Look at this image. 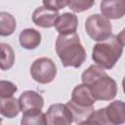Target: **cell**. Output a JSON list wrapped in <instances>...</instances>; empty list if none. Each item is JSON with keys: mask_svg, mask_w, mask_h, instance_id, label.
<instances>
[{"mask_svg": "<svg viewBox=\"0 0 125 125\" xmlns=\"http://www.w3.org/2000/svg\"><path fill=\"white\" fill-rule=\"evenodd\" d=\"M81 80L90 89L96 101H111L117 94V85L114 79L97 64H92L84 70Z\"/></svg>", "mask_w": 125, "mask_h": 125, "instance_id": "6da1fadb", "label": "cell"}, {"mask_svg": "<svg viewBox=\"0 0 125 125\" xmlns=\"http://www.w3.org/2000/svg\"><path fill=\"white\" fill-rule=\"evenodd\" d=\"M56 52L64 67H80L87 55L76 32L59 34L56 40Z\"/></svg>", "mask_w": 125, "mask_h": 125, "instance_id": "7a4b0ae2", "label": "cell"}, {"mask_svg": "<svg viewBox=\"0 0 125 125\" xmlns=\"http://www.w3.org/2000/svg\"><path fill=\"white\" fill-rule=\"evenodd\" d=\"M123 31L119 35H110L107 39L95 44L92 50V60L104 69L112 68L123 53Z\"/></svg>", "mask_w": 125, "mask_h": 125, "instance_id": "3957f363", "label": "cell"}, {"mask_svg": "<svg viewBox=\"0 0 125 125\" xmlns=\"http://www.w3.org/2000/svg\"><path fill=\"white\" fill-rule=\"evenodd\" d=\"M85 30L89 37L94 41H104L112 34L110 21L100 14H94L87 18Z\"/></svg>", "mask_w": 125, "mask_h": 125, "instance_id": "277c9868", "label": "cell"}, {"mask_svg": "<svg viewBox=\"0 0 125 125\" xmlns=\"http://www.w3.org/2000/svg\"><path fill=\"white\" fill-rule=\"evenodd\" d=\"M32 79L40 84H48L57 76V65L50 58H39L30 66Z\"/></svg>", "mask_w": 125, "mask_h": 125, "instance_id": "5b68a950", "label": "cell"}, {"mask_svg": "<svg viewBox=\"0 0 125 125\" xmlns=\"http://www.w3.org/2000/svg\"><path fill=\"white\" fill-rule=\"evenodd\" d=\"M45 118L48 125H68L73 122L70 110L63 104H51L45 113Z\"/></svg>", "mask_w": 125, "mask_h": 125, "instance_id": "8992f818", "label": "cell"}, {"mask_svg": "<svg viewBox=\"0 0 125 125\" xmlns=\"http://www.w3.org/2000/svg\"><path fill=\"white\" fill-rule=\"evenodd\" d=\"M20 109L22 113H29L35 112L42 109L44 105V99L43 97L35 91L27 90L21 94L20 98L18 99Z\"/></svg>", "mask_w": 125, "mask_h": 125, "instance_id": "52a82bcc", "label": "cell"}, {"mask_svg": "<svg viewBox=\"0 0 125 125\" xmlns=\"http://www.w3.org/2000/svg\"><path fill=\"white\" fill-rule=\"evenodd\" d=\"M60 16L58 11L48 9L44 6L36 8L32 13V21L39 27L50 28L55 25V22Z\"/></svg>", "mask_w": 125, "mask_h": 125, "instance_id": "ba28073f", "label": "cell"}, {"mask_svg": "<svg viewBox=\"0 0 125 125\" xmlns=\"http://www.w3.org/2000/svg\"><path fill=\"white\" fill-rule=\"evenodd\" d=\"M100 10L108 20H118L125 14V0H102Z\"/></svg>", "mask_w": 125, "mask_h": 125, "instance_id": "9c48e42d", "label": "cell"}, {"mask_svg": "<svg viewBox=\"0 0 125 125\" xmlns=\"http://www.w3.org/2000/svg\"><path fill=\"white\" fill-rule=\"evenodd\" d=\"M54 26L60 34L74 33L76 32L78 26L77 16L72 13H63L58 17Z\"/></svg>", "mask_w": 125, "mask_h": 125, "instance_id": "30bf717a", "label": "cell"}, {"mask_svg": "<svg viewBox=\"0 0 125 125\" xmlns=\"http://www.w3.org/2000/svg\"><path fill=\"white\" fill-rule=\"evenodd\" d=\"M108 124L117 125L125 122V104L122 101H114L104 107Z\"/></svg>", "mask_w": 125, "mask_h": 125, "instance_id": "8fae6325", "label": "cell"}, {"mask_svg": "<svg viewBox=\"0 0 125 125\" xmlns=\"http://www.w3.org/2000/svg\"><path fill=\"white\" fill-rule=\"evenodd\" d=\"M71 101L81 106H94V104L96 103L90 89L83 83L74 87L71 93Z\"/></svg>", "mask_w": 125, "mask_h": 125, "instance_id": "7c38bea8", "label": "cell"}, {"mask_svg": "<svg viewBox=\"0 0 125 125\" xmlns=\"http://www.w3.org/2000/svg\"><path fill=\"white\" fill-rule=\"evenodd\" d=\"M21 46L26 50H33L41 43V33L34 28H25L19 35Z\"/></svg>", "mask_w": 125, "mask_h": 125, "instance_id": "4fadbf2b", "label": "cell"}, {"mask_svg": "<svg viewBox=\"0 0 125 125\" xmlns=\"http://www.w3.org/2000/svg\"><path fill=\"white\" fill-rule=\"evenodd\" d=\"M65 104L71 112L73 122L77 124H84L94 111V106H81L74 104L71 100L67 102Z\"/></svg>", "mask_w": 125, "mask_h": 125, "instance_id": "5bb4252c", "label": "cell"}, {"mask_svg": "<svg viewBox=\"0 0 125 125\" xmlns=\"http://www.w3.org/2000/svg\"><path fill=\"white\" fill-rule=\"evenodd\" d=\"M20 104L18 99L12 97L0 98V114L7 118H14L20 113Z\"/></svg>", "mask_w": 125, "mask_h": 125, "instance_id": "9a60e30c", "label": "cell"}, {"mask_svg": "<svg viewBox=\"0 0 125 125\" xmlns=\"http://www.w3.org/2000/svg\"><path fill=\"white\" fill-rule=\"evenodd\" d=\"M17 27V21L14 16L8 12H0V36L12 35Z\"/></svg>", "mask_w": 125, "mask_h": 125, "instance_id": "2e32d148", "label": "cell"}, {"mask_svg": "<svg viewBox=\"0 0 125 125\" xmlns=\"http://www.w3.org/2000/svg\"><path fill=\"white\" fill-rule=\"evenodd\" d=\"M15 62V52L7 43H0V69L8 70Z\"/></svg>", "mask_w": 125, "mask_h": 125, "instance_id": "e0dca14e", "label": "cell"}, {"mask_svg": "<svg viewBox=\"0 0 125 125\" xmlns=\"http://www.w3.org/2000/svg\"><path fill=\"white\" fill-rule=\"evenodd\" d=\"M22 125H43L46 124L45 113L42 110L29 112V113H22V118L21 120Z\"/></svg>", "mask_w": 125, "mask_h": 125, "instance_id": "ac0fdd59", "label": "cell"}, {"mask_svg": "<svg viewBox=\"0 0 125 125\" xmlns=\"http://www.w3.org/2000/svg\"><path fill=\"white\" fill-rule=\"evenodd\" d=\"M95 4V0H68L67 6L74 13H82L89 10Z\"/></svg>", "mask_w": 125, "mask_h": 125, "instance_id": "d6986e66", "label": "cell"}, {"mask_svg": "<svg viewBox=\"0 0 125 125\" xmlns=\"http://www.w3.org/2000/svg\"><path fill=\"white\" fill-rule=\"evenodd\" d=\"M84 124H108L104 113V107L94 110Z\"/></svg>", "mask_w": 125, "mask_h": 125, "instance_id": "ffe728a7", "label": "cell"}, {"mask_svg": "<svg viewBox=\"0 0 125 125\" xmlns=\"http://www.w3.org/2000/svg\"><path fill=\"white\" fill-rule=\"evenodd\" d=\"M18 91V87L11 81L0 80V98H8L14 96Z\"/></svg>", "mask_w": 125, "mask_h": 125, "instance_id": "44dd1931", "label": "cell"}, {"mask_svg": "<svg viewBox=\"0 0 125 125\" xmlns=\"http://www.w3.org/2000/svg\"><path fill=\"white\" fill-rule=\"evenodd\" d=\"M68 0H42L43 6L54 10V11H59L61 9H63L64 7L67 6Z\"/></svg>", "mask_w": 125, "mask_h": 125, "instance_id": "7402d4cb", "label": "cell"}, {"mask_svg": "<svg viewBox=\"0 0 125 125\" xmlns=\"http://www.w3.org/2000/svg\"><path fill=\"white\" fill-rule=\"evenodd\" d=\"M2 123V118H0V124Z\"/></svg>", "mask_w": 125, "mask_h": 125, "instance_id": "603a6c76", "label": "cell"}]
</instances>
